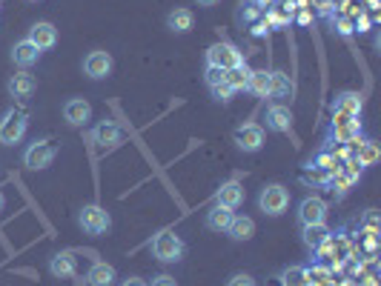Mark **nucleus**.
<instances>
[{
	"instance_id": "1",
	"label": "nucleus",
	"mask_w": 381,
	"mask_h": 286,
	"mask_svg": "<svg viewBox=\"0 0 381 286\" xmlns=\"http://www.w3.org/2000/svg\"><path fill=\"white\" fill-rule=\"evenodd\" d=\"M149 246H152V255H155L161 263H178L186 252V243L175 232H169V229L166 232H158Z\"/></svg>"
},
{
	"instance_id": "2",
	"label": "nucleus",
	"mask_w": 381,
	"mask_h": 286,
	"mask_svg": "<svg viewBox=\"0 0 381 286\" xmlns=\"http://www.w3.org/2000/svg\"><path fill=\"white\" fill-rule=\"evenodd\" d=\"M258 206H261V212H264V215L278 218V215L287 212V206H290V192H287V189H284L281 183H270V186H264V189H261Z\"/></svg>"
},
{
	"instance_id": "3",
	"label": "nucleus",
	"mask_w": 381,
	"mask_h": 286,
	"mask_svg": "<svg viewBox=\"0 0 381 286\" xmlns=\"http://www.w3.org/2000/svg\"><path fill=\"white\" fill-rule=\"evenodd\" d=\"M78 223H81L84 232H89V235H106V232H109V226H112V218H109V212H106L104 206L89 203V206L81 209Z\"/></svg>"
},
{
	"instance_id": "4",
	"label": "nucleus",
	"mask_w": 381,
	"mask_h": 286,
	"mask_svg": "<svg viewBox=\"0 0 381 286\" xmlns=\"http://www.w3.org/2000/svg\"><path fill=\"white\" fill-rule=\"evenodd\" d=\"M23 135H26V114L9 109L3 118H0V143L14 146V143L23 141Z\"/></svg>"
},
{
	"instance_id": "5",
	"label": "nucleus",
	"mask_w": 381,
	"mask_h": 286,
	"mask_svg": "<svg viewBox=\"0 0 381 286\" xmlns=\"http://www.w3.org/2000/svg\"><path fill=\"white\" fill-rule=\"evenodd\" d=\"M244 63V54L233 43H215L206 49V66H218V69H235Z\"/></svg>"
},
{
	"instance_id": "6",
	"label": "nucleus",
	"mask_w": 381,
	"mask_h": 286,
	"mask_svg": "<svg viewBox=\"0 0 381 286\" xmlns=\"http://www.w3.org/2000/svg\"><path fill=\"white\" fill-rule=\"evenodd\" d=\"M52 161H55V146L49 143V141H37V143H32L26 152H23V163L29 166V169H46V166H52Z\"/></svg>"
},
{
	"instance_id": "7",
	"label": "nucleus",
	"mask_w": 381,
	"mask_h": 286,
	"mask_svg": "<svg viewBox=\"0 0 381 286\" xmlns=\"http://www.w3.org/2000/svg\"><path fill=\"white\" fill-rule=\"evenodd\" d=\"M264 138H266L264 126H258V123H244V126L235 129V143L244 152H258L264 146Z\"/></svg>"
},
{
	"instance_id": "8",
	"label": "nucleus",
	"mask_w": 381,
	"mask_h": 286,
	"mask_svg": "<svg viewBox=\"0 0 381 286\" xmlns=\"http://www.w3.org/2000/svg\"><path fill=\"white\" fill-rule=\"evenodd\" d=\"M298 221L301 226H310V223H327V203L321 198H304L298 206Z\"/></svg>"
},
{
	"instance_id": "9",
	"label": "nucleus",
	"mask_w": 381,
	"mask_h": 286,
	"mask_svg": "<svg viewBox=\"0 0 381 286\" xmlns=\"http://www.w3.org/2000/svg\"><path fill=\"white\" fill-rule=\"evenodd\" d=\"M84 72L89 74L92 81L109 78V72H112V54L109 52H89L86 61H84Z\"/></svg>"
},
{
	"instance_id": "10",
	"label": "nucleus",
	"mask_w": 381,
	"mask_h": 286,
	"mask_svg": "<svg viewBox=\"0 0 381 286\" xmlns=\"http://www.w3.org/2000/svg\"><path fill=\"white\" fill-rule=\"evenodd\" d=\"M26 41H32L41 52L55 49V43H58V29H55L52 23H35V26L29 29V37H26Z\"/></svg>"
},
{
	"instance_id": "11",
	"label": "nucleus",
	"mask_w": 381,
	"mask_h": 286,
	"mask_svg": "<svg viewBox=\"0 0 381 286\" xmlns=\"http://www.w3.org/2000/svg\"><path fill=\"white\" fill-rule=\"evenodd\" d=\"M121 138H124V132H121V126L118 123H112V121H104V123H98L95 126V132H92V141L98 143V146H118L121 143Z\"/></svg>"
},
{
	"instance_id": "12",
	"label": "nucleus",
	"mask_w": 381,
	"mask_h": 286,
	"mask_svg": "<svg viewBox=\"0 0 381 286\" xmlns=\"http://www.w3.org/2000/svg\"><path fill=\"white\" fill-rule=\"evenodd\" d=\"M49 272L55 278H72V275H78V258H75V252H58V255H52Z\"/></svg>"
},
{
	"instance_id": "13",
	"label": "nucleus",
	"mask_w": 381,
	"mask_h": 286,
	"mask_svg": "<svg viewBox=\"0 0 381 286\" xmlns=\"http://www.w3.org/2000/svg\"><path fill=\"white\" fill-rule=\"evenodd\" d=\"M361 109H364V98H361L358 92H341V94H335V101H333V112L350 114V118H358Z\"/></svg>"
},
{
	"instance_id": "14",
	"label": "nucleus",
	"mask_w": 381,
	"mask_h": 286,
	"mask_svg": "<svg viewBox=\"0 0 381 286\" xmlns=\"http://www.w3.org/2000/svg\"><path fill=\"white\" fill-rule=\"evenodd\" d=\"M266 129H273V132H290L293 129V112L290 106H270L266 109Z\"/></svg>"
},
{
	"instance_id": "15",
	"label": "nucleus",
	"mask_w": 381,
	"mask_h": 286,
	"mask_svg": "<svg viewBox=\"0 0 381 286\" xmlns=\"http://www.w3.org/2000/svg\"><path fill=\"white\" fill-rule=\"evenodd\" d=\"M215 201H218V206H224V209H235L244 203V186L241 183H235V181H230V183H224L218 192H215Z\"/></svg>"
},
{
	"instance_id": "16",
	"label": "nucleus",
	"mask_w": 381,
	"mask_h": 286,
	"mask_svg": "<svg viewBox=\"0 0 381 286\" xmlns=\"http://www.w3.org/2000/svg\"><path fill=\"white\" fill-rule=\"evenodd\" d=\"M37 57H41V49H37L32 41H21V43H14V49H12V61L21 66V69L35 66Z\"/></svg>"
},
{
	"instance_id": "17",
	"label": "nucleus",
	"mask_w": 381,
	"mask_h": 286,
	"mask_svg": "<svg viewBox=\"0 0 381 286\" xmlns=\"http://www.w3.org/2000/svg\"><path fill=\"white\" fill-rule=\"evenodd\" d=\"M63 118L72 123V126H84L89 118H92V106L84 101V98H75L63 106Z\"/></svg>"
},
{
	"instance_id": "18",
	"label": "nucleus",
	"mask_w": 381,
	"mask_h": 286,
	"mask_svg": "<svg viewBox=\"0 0 381 286\" xmlns=\"http://www.w3.org/2000/svg\"><path fill=\"white\" fill-rule=\"evenodd\" d=\"M330 238L333 235H330L327 223H310V226H304V243H307V249H313V252H318Z\"/></svg>"
},
{
	"instance_id": "19",
	"label": "nucleus",
	"mask_w": 381,
	"mask_h": 286,
	"mask_svg": "<svg viewBox=\"0 0 381 286\" xmlns=\"http://www.w3.org/2000/svg\"><path fill=\"white\" fill-rule=\"evenodd\" d=\"M86 280H89V286H112V283H115V269H112L109 263L98 261V263L89 266Z\"/></svg>"
},
{
	"instance_id": "20",
	"label": "nucleus",
	"mask_w": 381,
	"mask_h": 286,
	"mask_svg": "<svg viewBox=\"0 0 381 286\" xmlns=\"http://www.w3.org/2000/svg\"><path fill=\"white\" fill-rule=\"evenodd\" d=\"M233 209H224V206H215L206 212V229H213V232H226L233 223Z\"/></svg>"
},
{
	"instance_id": "21",
	"label": "nucleus",
	"mask_w": 381,
	"mask_h": 286,
	"mask_svg": "<svg viewBox=\"0 0 381 286\" xmlns=\"http://www.w3.org/2000/svg\"><path fill=\"white\" fill-rule=\"evenodd\" d=\"M35 78L29 72H21V74H12L9 78V94L12 98H29V94L35 92Z\"/></svg>"
},
{
	"instance_id": "22",
	"label": "nucleus",
	"mask_w": 381,
	"mask_h": 286,
	"mask_svg": "<svg viewBox=\"0 0 381 286\" xmlns=\"http://www.w3.org/2000/svg\"><path fill=\"white\" fill-rule=\"evenodd\" d=\"M333 138L338 143H353L361 138V123L355 118H347L344 123H333Z\"/></svg>"
},
{
	"instance_id": "23",
	"label": "nucleus",
	"mask_w": 381,
	"mask_h": 286,
	"mask_svg": "<svg viewBox=\"0 0 381 286\" xmlns=\"http://www.w3.org/2000/svg\"><path fill=\"white\" fill-rule=\"evenodd\" d=\"M166 26L173 29V32H178V34H186L189 29L195 26V14L189 12V9H175V12H169Z\"/></svg>"
},
{
	"instance_id": "24",
	"label": "nucleus",
	"mask_w": 381,
	"mask_h": 286,
	"mask_svg": "<svg viewBox=\"0 0 381 286\" xmlns=\"http://www.w3.org/2000/svg\"><path fill=\"white\" fill-rule=\"evenodd\" d=\"M226 232H230V238L233 241H250L253 235H255V221L253 218H246V215H241V218H233V223H230V229H226Z\"/></svg>"
},
{
	"instance_id": "25",
	"label": "nucleus",
	"mask_w": 381,
	"mask_h": 286,
	"mask_svg": "<svg viewBox=\"0 0 381 286\" xmlns=\"http://www.w3.org/2000/svg\"><path fill=\"white\" fill-rule=\"evenodd\" d=\"M293 94V81L284 72H270V98H290Z\"/></svg>"
},
{
	"instance_id": "26",
	"label": "nucleus",
	"mask_w": 381,
	"mask_h": 286,
	"mask_svg": "<svg viewBox=\"0 0 381 286\" xmlns=\"http://www.w3.org/2000/svg\"><path fill=\"white\" fill-rule=\"evenodd\" d=\"M355 161L361 166H373L378 161V143L375 141H355Z\"/></svg>"
},
{
	"instance_id": "27",
	"label": "nucleus",
	"mask_w": 381,
	"mask_h": 286,
	"mask_svg": "<svg viewBox=\"0 0 381 286\" xmlns=\"http://www.w3.org/2000/svg\"><path fill=\"white\" fill-rule=\"evenodd\" d=\"M224 83L230 86L233 92L246 89V83H250V69H246V63H241V66H235V69H226V78H224Z\"/></svg>"
},
{
	"instance_id": "28",
	"label": "nucleus",
	"mask_w": 381,
	"mask_h": 286,
	"mask_svg": "<svg viewBox=\"0 0 381 286\" xmlns=\"http://www.w3.org/2000/svg\"><path fill=\"white\" fill-rule=\"evenodd\" d=\"M246 89H250L253 94H258V98H266V94H270V72L266 69L250 72V83H246Z\"/></svg>"
},
{
	"instance_id": "29",
	"label": "nucleus",
	"mask_w": 381,
	"mask_h": 286,
	"mask_svg": "<svg viewBox=\"0 0 381 286\" xmlns=\"http://www.w3.org/2000/svg\"><path fill=\"white\" fill-rule=\"evenodd\" d=\"M281 283L284 286H310L307 266H287V269L281 272Z\"/></svg>"
},
{
	"instance_id": "30",
	"label": "nucleus",
	"mask_w": 381,
	"mask_h": 286,
	"mask_svg": "<svg viewBox=\"0 0 381 286\" xmlns=\"http://www.w3.org/2000/svg\"><path fill=\"white\" fill-rule=\"evenodd\" d=\"M307 278H310V286H327L330 283V269L321 263H313L307 269Z\"/></svg>"
},
{
	"instance_id": "31",
	"label": "nucleus",
	"mask_w": 381,
	"mask_h": 286,
	"mask_svg": "<svg viewBox=\"0 0 381 286\" xmlns=\"http://www.w3.org/2000/svg\"><path fill=\"white\" fill-rule=\"evenodd\" d=\"M224 78H226V72L218 69V66H206V72H204V81H206L209 89L218 86V83H224Z\"/></svg>"
},
{
	"instance_id": "32",
	"label": "nucleus",
	"mask_w": 381,
	"mask_h": 286,
	"mask_svg": "<svg viewBox=\"0 0 381 286\" xmlns=\"http://www.w3.org/2000/svg\"><path fill=\"white\" fill-rule=\"evenodd\" d=\"M226 286H258V283H255V278H253V275H244V272H238V275H233L230 280H226Z\"/></svg>"
},
{
	"instance_id": "33",
	"label": "nucleus",
	"mask_w": 381,
	"mask_h": 286,
	"mask_svg": "<svg viewBox=\"0 0 381 286\" xmlns=\"http://www.w3.org/2000/svg\"><path fill=\"white\" fill-rule=\"evenodd\" d=\"M213 94H215V101H221V103H226L233 98V89L226 86V83H218V86H213Z\"/></svg>"
},
{
	"instance_id": "34",
	"label": "nucleus",
	"mask_w": 381,
	"mask_h": 286,
	"mask_svg": "<svg viewBox=\"0 0 381 286\" xmlns=\"http://www.w3.org/2000/svg\"><path fill=\"white\" fill-rule=\"evenodd\" d=\"M152 286H178L173 275H158L155 280H152Z\"/></svg>"
},
{
	"instance_id": "35",
	"label": "nucleus",
	"mask_w": 381,
	"mask_h": 286,
	"mask_svg": "<svg viewBox=\"0 0 381 286\" xmlns=\"http://www.w3.org/2000/svg\"><path fill=\"white\" fill-rule=\"evenodd\" d=\"M338 32H341V34H350V32H353V21L341 17V21H338Z\"/></svg>"
},
{
	"instance_id": "36",
	"label": "nucleus",
	"mask_w": 381,
	"mask_h": 286,
	"mask_svg": "<svg viewBox=\"0 0 381 286\" xmlns=\"http://www.w3.org/2000/svg\"><path fill=\"white\" fill-rule=\"evenodd\" d=\"M121 286H146V280L144 278H126Z\"/></svg>"
},
{
	"instance_id": "37",
	"label": "nucleus",
	"mask_w": 381,
	"mask_h": 286,
	"mask_svg": "<svg viewBox=\"0 0 381 286\" xmlns=\"http://www.w3.org/2000/svg\"><path fill=\"white\" fill-rule=\"evenodd\" d=\"M244 17H246V21H255V17H258V9H255V6H250V9L244 12Z\"/></svg>"
},
{
	"instance_id": "38",
	"label": "nucleus",
	"mask_w": 381,
	"mask_h": 286,
	"mask_svg": "<svg viewBox=\"0 0 381 286\" xmlns=\"http://www.w3.org/2000/svg\"><path fill=\"white\" fill-rule=\"evenodd\" d=\"M218 0H198V6H215Z\"/></svg>"
},
{
	"instance_id": "39",
	"label": "nucleus",
	"mask_w": 381,
	"mask_h": 286,
	"mask_svg": "<svg viewBox=\"0 0 381 286\" xmlns=\"http://www.w3.org/2000/svg\"><path fill=\"white\" fill-rule=\"evenodd\" d=\"M3 206H6V198H3V192H0V212H3Z\"/></svg>"
},
{
	"instance_id": "40",
	"label": "nucleus",
	"mask_w": 381,
	"mask_h": 286,
	"mask_svg": "<svg viewBox=\"0 0 381 286\" xmlns=\"http://www.w3.org/2000/svg\"><path fill=\"white\" fill-rule=\"evenodd\" d=\"M29 3H37V0H29Z\"/></svg>"
}]
</instances>
